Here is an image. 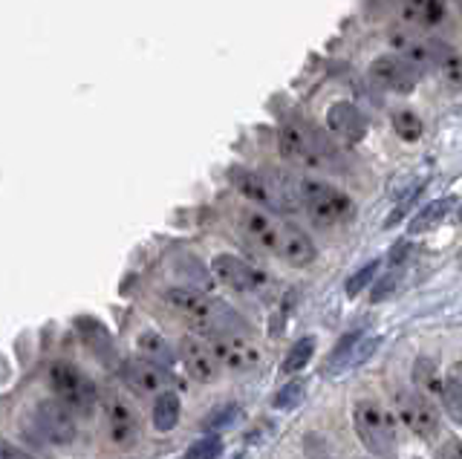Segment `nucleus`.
Listing matches in <instances>:
<instances>
[{
    "mask_svg": "<svg viewBox=\"0 0 462 459\" xmlns=\"http://www.w3.org/2000/svg\"><path fill=\"white\" fill-rule=\"evenodd\" d=\"M168 300L173 309L182 312L199 329H206L208 335H226V333L245 335V321L228 304L211 295H202L197 289H171Z\"/></svg>",
    "mask_w": 462,
    "mask_h": 459,
    "instance_id": "obj_1",
    "label": "nucleus"
},
{
    "mask_svg": "<svg viewBox=\"0 0 462 459\" xmlns=\"http://www.w3.org/2000/svg\"><path fill=\"white\" fill-rule=\"evenodd\" d=\"M353 427L361 439V445L379 459H387L396 454V430L393 419L387 410L373 399H358L353 408Z\"/></svg>",
    "mask_w": 462,
    "mask_h": 459,
    "instance_id": "obj_2",
    "label": "nucleus"
},
{
    "mask_svg": "<svg viewBox=\"0 0 462 459\" xmlns=\"http://www.w3.org/2000/svg\"><path fill=\"white\" fill-rule=\"evenodd\" d=\"M298 194H300V208H307V214L318 225H341L353 217V199L327 182L300 177Z\"/></svg>",
    "mask_w": 462,
    "mask_h": 459,
    "instance_id": "obj_3",
    "label": "nucleus"
},
{
    "mask_svg": "<svg viewBox=\"0 0 462 459\" xmlns=\"http://www.w3.org/2000/svg\"><path fill=\"white\" fill-rule=\"evenodd\" d=\"M50 387L58 396V401H64V405L76 413H93L98 401L96 384L69 362H55L50 367Z\"/></svg>",
    "mask_w": 462,
    "mask_h": 459,
    "instance_id": "obj_4",
    "label": "nucleus"
},
{
    "mask_svg": "<svg viewBox=\"0 0 462 459\" xmlns=\"http://www.w3.org/2000/svg\"><path fill=\"white\" fill-rule=\"evenodd\" d=\"M281 153L289 162H300L307 168H324L327 156L332 153L327 139H321L315 131H310L300 122H286L281 127Z\"/></svg>",
    "mask_w": 462,
    "mask_h": 459,
    "instance_id": "obj_5",
    "label": "nucleus"
},
{
    "mask_svg": "<svg viewBox=\"0 0 462 459\" xmlns=\"http://www.w3.org/2000/svg\"><path fill=\"white\" fill-rule=\"evenodd\" d=\"M396 410L399 419L411 427V434H416L419 439H433L439 430V413L433 408V401L419 393V390H402L396 396Z\"/></svg>",
    "mask_w": 462,
    "mask_h": 459,
    "instance_id": "obj_6",
    "label": "nucleus"
},
{
    "mask_svg": "<svg viewBox=\"0 0 462 459\" xmlns=\"http://www.w3.org/2000/svg\"><path fill=\"white\" fill-rule=\"evenodd\" d=\"M387 41H390V47L396 50L399 59H404L408 64H413L416 69H422V67H437L439 59L448 52V44H442V41L422 38V35L408 32V30H390V32H387Z\"/></svg>",
    "mask_w": 462,
    "mask_h": 459,
    "instance_id": "obj_7",
    "label": "nucleus"
},
{
    "mask_svg": "<svg viewBox=\"0 0 462 459\" xmlns=\"http://www.w3.org/2000/svg\"><path fill=\"white\" fill-rule=\"evenodd\" d=\"M211 271L217 280H223L226 286H231V289H237V292H260L266 286L263 271L235 254H217L211 261Z\"/></svg>",
    "mask_w": 462,
    "mask_h": 459,
    "instance_id": "obj_8",
    "label": "nucleus"
},
{
    "mask_svg": "<svg viewBox=\"0 0 462 459\" xmlns=\"http://www.w3.org/2000/svg\"><path fill=\"white\" fill-rule=\"evenodd\" d=\"M211 350L217 355V362H220V367H228L235 372L254 370L260 364V350L240 333L211 335Z\"/></svg>",
    "mask_w": 462,
    "mask_h": 459,
    "instance_id": "obj_9",
    "label": "nucleus"
},
{
    "mask_svg": "<svg viewBox=\"0 0 462 459\" xmlns=\"http://www.w3.org/2000/svg\"><path fill=\"white\" fill-rule=\"evenodd\" d=\"M35 425L41 430V436H47L52 445H69L76 439V422L64 401L43 399L35 405Z\"/></svg>",
    "mask_w": 462,
    "mask_h": 459,
    "instance_id": "obj_10",
    "label": "nucleus"
},
{
    "mask_svg": "<svg viewBox=\"0 0 462 459\" xmlns=\"http://www.w3.org/2000/svg\"><path fill=\"white\" fill-rule=\"evenodd\" d=\"M125 381L130 384V390H136L139 396H162L177 379L171 376L165 364L139 358V362L125 364Z\"/></svg>",
    "mask_w": 462,
    "mask_h": 459,
    "instance_id": "obj_11",
    "label": "nucleus"
},
{
    "mask_svg": "<svg viewBox=\"0 0 462 459\" xmlns=\"http://www.w3.org/2000/svg\"><path fill=\"white\" fill-rule=\"evenodd\" d=\"M370 78L393 93H413L419 81V69L399 59V55H379L370 64Z\"/></svg>",
    "mask_w": 462,
    "mask_h": 459,
    "instance_id": "obj_12",
    "label": "nucleus"
},
{
    "mask_svg": "<svg viewBox=\"0 0 462 459\" xmlns=\"http://www.w3.org/2000/svg\"><path fill=\"white\" fill-rule=\"evenodd\" d=\"M180 350H182V362H185L188 376H191L194 381L214 384L217 379H220V362H217L211 344L199 341L197 335H185Z\"/></svg>",
    "mask_w": 462,
    "mask_h": 459,
    "instance_id": "obj_13",
    "label": "nucleus"
},
{
    "mask_svg": "<svg viewBox=\"0 0 462 459\" xmlns=\"http://www.w3.org/2000/svg\"><path fill=\"white\" fill-rule=\"evenodd\" d=\"M105 413H107L110 439L119 448H130L139 439V416L134 413V408L122 396H105Z\"/></svg>",
    "mask_w": 462,
    "mask_h": 459,
    "instance_id": "obj_14",
    "label": "nucleus"
},
{
    "mask_svg": "<svg viewBox=\"0 0 462 459\" xmlns=\"http://www.w3.org/2000/svg\"><path fill=\"white\" fill-rule=\"evenodd\" d=\"M278 254L286 266H295L303 269L310 266L318 252H315V243L310 240V234H303L298 225H281V240H278Z\"/></svg>",
    "mask_w": 462,
    "mask_h": 459,
    "instance_id": "obj_15",
    "label": "nucleus"
},
{
    "mask_svg": "<svg viewBox=\"0 0 462 459\" xmlns=\"http://www.w3.org/2000/svg\"><path fill=\"white\" fill-rule=\"evenodd\" d=\"M240 232L252 246L263 249V252H278V240H281V225H274L272 217H266L263 211H243L240 214Z\"/></svg>",
    "mask_w": 462,
    "mask_h": 459,
    "instance_id": "obj_16",
    "label": "nucleus"
},
{
    "mask_svg": "<svg viewBox=\"0 0 462 459\" xmlns=\"http://www.w3.org/2000/svg\"><path fill=\"white\" fill-rule=\"evenodd\" d=\"M327 127L344 142H361L367 133V122L361 110L350 102H336L327 110Z\"/></svg>",
    "mask_w": 462,
    "mask_h": 459,
    "instance_id": "obj_17",
    "label": "nucleus"
},
{
    "mask_svg": "<svg viewBox=\"0 0 462 459\" xmlns=\"http://www.w3.org/2000/svg\"><path fill=\"white\" fill-rule=\"evenodd\" d=\"M399 15L413 26H439L445 21L442 0H396Z\"/></svg>",
    "mask_w": 462,
    "mask_h": 459,
    "instance_id": "obj_18",
    "label": "nucleus"
},
{
    "mask_svg": "<svg viewBox=\"0 0 462 459\" xmlns=\"http://www.w3.org/2000/svg\"><path fill=\"white\" fill-rule=\"evenodd\" d=\"M76 326H79V333H81L87 347H90L105 364H110L113 362V338L107 333V326L96 318H79Z\"/></svg>",
    "mask_w": 462,
    "mask_h": 459,
    "instance_id": "obj_19",
    "label": "nucleus"
},
{
    "mask_svg": "<svg viewBox=\"0 0 462 459\" xmlns=\"http://www.w3.org/2000/svg\"><path fill=\"white\" fill-rule=\"evenodd\" d=\"M231 179H235V185L240 188L243 197H249L252 203H257V206H269L272 208V191H269L266 177L252 174V170H245V168H231Z\"/></svg>",
    "mask_w": 462,
    "mask_h": 459,
    "instance_id": "obj_20",
    "label": "nucleus"
},
{
    "mask_svg": "<svg viewBox=\"0 0 462 459\" xmlns=\"http://www.w3.org/2000/svg\"><path fill=\"white\" fill-rule=\"evenodd\" d=\"M180 422V396L168 390L162 396H156V405H153V427L162 430V434H168V430H173Z\"/></svg>",
    "mask_w": 462,
    "mask_h": 459,
    "instance_id": "obj_21",
    "label": "nucleus"
},
{
    "mask_svg": "<svg viewBox=\"0 0 462 459\" xmlns=\"http://www.w3.org/2000/svg\"><path fill=\"white\" fill-rule=\"evenodd\" d=\"M413 381L419 387V393L425 396H442V387L445 381L437 379V362L428 355H419L416 364H413Z\"/></svg>",
    "mask_w": 462,
    "mask_h": 459,
    "instance_id": "obj_22",
    "label": "nucleus"
},
{
    "mask_svg": "<svg viewBox=\"0 0 462 459\" xmlns=\"http://www.w3.org/2000/svg\"><path fill=\"white\" fill-rule=\"evenodd\" d=\"M454 208V199L445 197V199H437V203L425 206L422 211H416V217L411 220V234H422V232H430L433 225H439L445 220V214Z\"/></svg>",
    "mask_w": 462,
    "mask_h": 459,
    "instance_id": "obj_23",
    "label": "nucleus"
},
{
    "mask_svg": "<svg viewBox=\"0 0 462 459\" xmlns=\"http://www.w3.org/2000/svg\"><path fill=\"white\" fill-rule=\"evenodd\" d=\"M442 405H445V413L451 416V422L462 425V376L459 372H448L445 387H442Z\"/></svg>",
    "mask_w": 462,
    "mask_h": 459,
    "instance_id": "obj_24",
    "label": "nucleus"
},
{
    "mask_svg": "<svg viewBox=\"0 0 462 459\" xmlns=\"http://www.w3.org/2000/svg\"><path fill=\"white\" fill-rule=\"evenodd\" d=\"M437 73L448 90H462V55L448 47V52L439 59Z\"/></svg>",
    "mask_w": 462,
    "mask_h": 459,
    "instance_id": "obj_25",
    "label": "nucleus"
},
{
    "mask_svg": "<svg viewBox=\"0 0 462 459\" xmlns=\"http://www.w3.org/2000/svg\"><path fill=\"white\" fill-rule=\"evenodd\" d=\"M393 131L404 142H419V139H422V133H425V124H422V119H419L413 110L404 107V110L393 113Z\"/></svg>",
    "mask_w": 462,
    "mask_h": 459,
    "instance_id": "obj_26",
    "label": "nucleus"
},
{
    "mask_svg": "<svg viewBox=\"0 0 462 459\" xmlns=\"http://www.w3.org/2000/svg\"><path fill=\"white\" fill-rule=\"evenodd\" d=\"M312 353H315V338H312V335L300 338V341L295 344V347L286 353V358H283L281 370H283V372H289V376H292V372H300L303 367L310 364Z\"/></svg>",
    "mask_w": 462,
    "mask_h": 459,
    "instance_id": "obj_27",
    "label": "nucleus"
},
{
    "mask_svg": "<svg viewBox=\"0 0 462 459\" xmlns=\"http://www.w3.org/2000/svg\"><path fill=\"white\" fill-rule=\"evenodd\" d=\"M139 350L148 355V362H162L165 367L171 364V350H168V341L165 338H159L156 333H142L139 335Z\"/></svg>",
    "mask_w": 462,
    "mask_h": 459,
    "instance_id": "obj_28",
    "label": "nucleus"
},
{
    "mask_svg": "<svg viewBox=\"0 0 462 459\" xmlns=\"http://www.w3.org/2000/svg\"><path fill=\"white\" fill-rule=\"evenodd\" d=\"M303 393H307V384L303 381H289L283 390H278L272 396V408L274 410H289V408H295L298 401L303 399Z\"/></svg>",
    "mask_w": 462,
    "mask_h": 459,
    "instance_id": "obj_29",
    "label": "nucleus"
},
{
    "mask_svg": "<svg viewBox=\"0 0 462 459\" xmlns=\"http://www.w3.org/2000/svg\"><path fill=\"white\" fill-rule=\"evenodd\" d=\"M220 454H223V442L220 439H217V436H202V439H197L191 448L185 451L182 459H220Z\"/></svg>",
    "mask_w": 462,
    "mask_h": 459,
    "instance_id": "obj_30",
    "label": "nucleus"
},
{
    "mask_svg": "<svg viewBox=\"0 0 462 459\" xmlns=\"http://www.w3.org/2000/svg\"><path fill=\"white\" fill-rule=\"evenodd\" d=\"M382 344V338L379 335H373V338H361L358 344H356V350L344 358V364L338 367V372H346V370H353V367H358L365 358H370L373 353H375V347Z\"/></svg>",
    "mask_w": 462,
    "mask_h": 459,
    "instance_id": "obj_31",
    "label": "nucleus"
},
{
    "mask_svg": "<svg viewBox=\"0 0 462 459\" xmlns=\"http://www.w3.org/2000/svg\"><path fill=\"white\" fill-rule=\"evenodd\" d=\"M375 271H379V261H373L365 269H358L356 275L346 280V298H356L358 292H365L370 283H375Z\"/></svg>",
    "mask_w": 462,
    "mask_h": 459,
    "instance_id": "obj_32",
    "label": "nucleus"
},
{
    "mask_svg": "<svg viewBox=\"0 0 462 459\" xmlns=\"http://www.w3.org/2000/svg\"><path fill=\"white\" fill-rule=\"evenodd\" d=\"M399 278H402V269H387V275H382L379 280H375V286H373V295H370L373 304H382L384 298L393 295L396 286H399Z\"/></svg>",
    "mask_w": 462,
    "mask_h": 459,
    "instance_id": "obj_33",
    "label": "nucleus"
},
{
    "mask_svg": "<svg viewBox=\"0 0 462 459\" xmlns=\"http://www.w3.org/2000/svg\"><path fill=\"white\" fill-rule=\"evenodd\" d=\"M361 338H365V335H361L358 329H356V333H346V335H344V338L338 341L336 353H332V358H329V372H338V367L344 364V358H346V355H350V353L356 350V344H358Z\"/></svg>",
    "mask_w": 462,
    "mask_h": 459,
    "instance_id": "obj_34",
    "label": "nucleus"
},
{
    "mask_svg": "<svg viewBox=\"0 0 462 459\" xmlns=\"http://www.w3.org/2000/svg\"><path fill=\"white\" fill-rule=\"evenodd\" d=\"M240 419V408L237 405H223L220 410H214L208 419H206V427L208 430H223L228 425H235Z\"/></svg>",
    "mask_w": 462,
    "mask_h": 459,
    "instance_id": "obj_35",
    "label": "nucleus"
},
{
    "mask_svg": "<svg viewBox=\"0 0 462 459\" xmlns=\"http://www.w3.org/2000/svg\"><path fill=\"white\" fill-rule=\"evenodd\" d=\"M437 459H462V439L445 436L437 448Z\"/></svg>",
    "mask_w": 462,
    "mask_h": 459,
    "instance_id": "obj_36",
    "label": "nucleus"
},
{
    "mask_svg": "<svg viewBox=\"0 0 462 459\" xmlns=\"http://www.w3.org/2000/svg\"><path fill=\"white\" fill-rule=\"evenodd\" d=\"M408 252H411V243H399L393 254H390V269H402L404 261H408Z\"/></svg>",
    "mask_w": 462,
    "mask_h": 459,
    "instance_id": "obj_37",
    "label": "nucleus"
},
{
    "mask_svg": "<svg viewBox=\"0 0 462 459\" xmlns=\"http://www.w3.org/2000/svg\"><path fill=\"white\" fill-rule=\"evenodd\" d=\"M4 459H32L26 451H21V448H14L12 442H4Z\"/></svg>",
    "mask_w": 462,
    "mask_h": 459,
    "instance_id": "obj_38",
    "label": "nucleus"
}]
</instances>
